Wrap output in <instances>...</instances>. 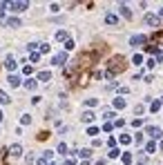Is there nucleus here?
<instances>
[{"label":"nucleus","mask_w":163,"mask_h":165,"mask_svg":"<svg viewBox=\"0 0 163 165\" xmlns=\"http://www.w3.org/2000/svg\"><path fill=\"white\" fill-rule=\"evenodd\" d=\"M56 38H58V40H69V38H67V34H65V31H58V34H56Z\"/></svg>","instance_id":"nucleus-26"},{"label":"nucleus","mask_w":163,"mask_h":165,"mask_svg":"<svg viewBox=\"0 0 163 165\" xmlns=\"http://www.w3.org/2000/svg\"><path fill=\"white\" fill-rule=\"evenodd\" d=\"M148 134L152 136V138H161V136H163L161 127H154V125H150V127H148Z\"/></svg>","instance_id":"nucleus-4"},{"label":"nucleus","mask_w":163,"mask_h":165,"mask_svg":"<svg viewBox=\"0 0 163 165\" xmlns=\"http://www.w3.org/2000/svg\"><path fill=\"white\" fill-rule=\"evenodd\" d=\"M159 13H161V16H163V9H161V11H159Z\"/></svg>","instance_id":"nucleus-40"},{"label":"nucleus","mask_w":163,"mask_h":165,"mask_svg":"<svg viewBox=\"0 0 163 165\" xmlns=\"http://www.w3.org/2000/svg\"><path fill=\"white\" fill-rule=\"evenodd\" d=\"M105 23H107V25H116V23H119V16H114V13H107V16H105Z\"/></svg>","instance_id":"nucleus-12"},{"label":"nucleus","mask_w":163,"mask_h":165,"mask_svg":"<svg viewBox=\"0 0 163 165\" xmlns=\"http://www.w3.org/2000/svg\"><path fill=\"white\" fill-rule=\"evenodd\" d=\"M87 134H89V136H96V134H98V127H89Z\"/></svg>","instance_id":"nucleus-29"},{"label":"nucleus","mask_w":163,"mask_h":165,"mask_svg":"<svg viewBox=\"0 0 163 165\" xmlns=\"http://www.w3.org/2000/svg\"><path fill=\"white\" fill-rule=\"evenodd\" d=\"M159 147H161V150H163V140H161V145H159Z\"/></svg>","instance_id":"nucleus-38"},{"label":"nucleus","mask_w":163,"mask_h":165,"mask_svg":"<svg viewBox=\"0 0 163 165\" xmlns=\"http://www.w3.org/2000/svg\"><path fill=\"white\" fill-rule=\"evenodd\" d=\"M89 154H92V150H87V147L78 150V156H81V158H89Z\"/></svg>","instance_id":"nucleus-16"},{"label":"nucleus","mask_w":163,"mask_h":165,"mask_svg":"<svg viewBox=\"0 0 163 165\" xmlns=\"http://www.w3.org/2000/svg\"><path fill=\"white\" fill-rule=\"evenodd\" d=\"M5 25H7V27H11V29H16V27H20L23 23H20L18 18H7V23H5Z\"/></svg>","instance_id":"nucleus-9"},{"label":"nucleus","mask_w":163,"mask_h":165,"mask_svg":"<svg viewBox=\"0 0 163 165\" xmlns=\"http://www.w3.org/2000/svg\"><path fill=\"white\" fill-rule=\"evenodd\" d=\"M125 105H127V103H125V98H114V107H116V109H123Z\"/></svg>","instance_id":"nucleus-15"},{"label":"nucleus","mask_w":163,"mask_h":165,"mask_svg":"<svg viewBox=\"0 0 163 165\" xmlns=\"http://www.w3.org/2000/svg\"><path fill=\"white\" fill-rule=\"evenodd\" d=\"M119 11H121V16H123V18H127V20L132 18V11H130L127 5H119Z\"/></svg>","instance_id":"nucleus-7"},{"label":"nucleus","mask_w":163,"mask_h":165,"mask_svg":"<svg viewBox=\"0 0 163 165\" xmlns=\"http://www.w3.org/2000/svg\"><path fill=\"white\" fill-rule=\"evenodd\" d=\"M145 25H150V27H159V16L148 13V16H145Z\"/></svg>","instance_id":"nucleus-5"},{"label":"nucleus","mask_w":163,"mask_h":165,"mask_svg":"<svg viewBox=\"0 0 163 165\" xmlns=\"http://www.w3.org/2000/svg\"><path fill=\"white\" fill-rule=\"evenodd\" d=\"M9 101H11V98H9L5 91H0V105H9Z\"/></svg>","instance_id":"nucleus-17"},{"label":"nucleus","mask_w":163,"mask_h":165,"mask_svg":"<svg viewBox=\"0 0 163 165\" xmlns=\"http://www.w3.org/2000/svg\"><path fill=\"white\" fill-rule=\"evenodd\" d=\"M25 87L27 89H36V80H25Z\"/></svg>","instance_id":"nucleus-23"},{"label":"nucleus","mask_w":163,"mask_h":165,"mask_svg":"<svg viewBox=\"0 0 163 165\" xmlns=\"http://www.w3.org/2000/svg\"><path fill=\"white\" fill-rule=\"evenodd\" d=\"M96 165H105V158H101V161H96Z\"/></svg>","instance_id":"nucleus-36"},{"label":"nucleus","mask_w":163,"mask_h":165,"mask_svg":"<svg viewBox=\"0 0 163 165\" xmlns=\"http://www.w3.org/2000/svg\"><path fill=\"white\" fill-rule=\"evenodd\" d=\"M145 36H141V34H136V36H132V38H130V45H132V47H141V45H145Z\"/></svg>","instance_id":"nucleus-3"},{"label":"nucleus","mask_w":163,"mask_h":165,"mask_svg":"<svg viewBox=\"0 0 163 165\" xmlns=\"http://www.w3.org/2000/svg\"><path fill=\"white\" fill-rule=\"evenodd\" d=\"M125 58H123V56H114V58H112V60H109V74H112V76H114V74H121L123 69H125Z\"/></svg>","instance_id":"nucleus-1"},{"label":"nucleus","mask_w":163,"mask_h":165,"mask_svg":"<svg viewBox=\"0 0 163 165\" xmlns=\"http://www.w3.org/2000/svg\"><path fill=\"white\" fill-rule=\"evenodd\" d=\"M83 121H85V123H92V121H94V112H89V109L83 112Z\"/></svg>","instance_id":"nucleus-13"},{"label":"nucleus","mask_w":163,"mask_h":165,"mask_svg":"<svg viewBox=\"0 0 163 165\" xmlns=\"http://www.w3.org/2000/svg\"><path fill=\"white\" fill-rule=\"evenodd\" d=\"M9 150H0V165H5V158H7Z\"/></svg>","instance_id":"nucleus-20"},{"label":"nucleus","mask_w":163,"mask_h":165,"mask_svg":"<svg viewBox=\"0 0 163 165\" xmlns=\"http://www.w3.org/2000/svg\"><path fill=\"white\" fill-rule=\"evenodd\" d=\"M5 67H7L9 72H14V69H16V60L11 58V56H7V60H5Z\"/></svg>","instance_id":"nucleus-11"},{"label":"nucleus","mask_w":163,"mask_h":165,"mask_svg":"<svg viewBox=\"0 0 163 165\" xmlns=\"http://www.w3.org/2000/svg\"><path fill=\"white\" fill-rule=\"evenodd\" d=\"M7 83H9L11 87H18V85H20V76H16V74H9V78H7Z\"/></svg>","instance_id":"nucleus-8"},{"label":"nucleus","mask_w":163,"mask_h":165,"mask_svg":"<svg viewBox=\"0 0 163 165\" xmlns=\"http://www.w3.org/2000/svg\"><path fill=\"white\" fill-rule=\"evenodd\" d=\"M38 165H47V158H40V161H38Z\"/></svg>","instance_id":"nucleus-34"},{"label":"nucleus","mask_w":163,"mask_h":165,"mask_svg":"<svg viewBox=\"0 0 163 165\" xmlns=\"http://www.w3.org/2000/svg\"><path fill=\"white\" fill-rule=\"evenodd\" d=\"M150 109H152V112H159V109H161V103H159V101H154V103H152V107H150Z\"/></svg>","instance_id":"nucleus-25"},{"label":"nucleus","mask_w":163,"mask_h":165,"mask_svg":"<svg viewBox=\"0 0 163 165\" xmlns=\"http://www.w3.org/2000/svg\"><path fill=\"white\" fill-rule=\"evenodd\" d=\"M2 118H5V114H2V112H0V121H2Z\"/></svg>","instance_id":"nucleus-37"},{"label":"nucleus","mask_w":163,"mask_h":165,"mask_svg":"<svg viewBox=\"0 0 163 165\" xmlns=\"http://www.w3.org/2000/svg\"><path fill=\"white\" fill-rule=\"evenodd\" d=\"M81 165H89V163H87V161H85V163H81Z\"/></svg>","instance_id":"nucleus-39"},{"label":"nucleus","mask_w":163,"mask_h":165,"mask_svg":"<svg viewBox=\"0 0 163 165\" xmlns=\"http://www.w3.org/2000/svg\"><path fill=\"white\" fill-rule=\"evenodd\" d=\"M49 78H52V72H40L38 74V80H42V83H47Z\"/></svg>","instance_id":"nucleus-14"},{"label":"nucleus","mask_w":163,"mask_h":165,"mask_svg":"<svg viewBox=\"0 0 163 165\" xmlns=\"http://www.w3.org/2000/svg\"><path fill=\"white\" fill-rule=\"evenodd\" d=\"M65 165H76V163H74L72 158H67V161H65Z\"/></svg>","instance_id":"nucleus-35"},{"label":"nucleus","mask_w":163,"mask_h":165,"mask_svg":"<svg viewBox=\"0 0 163 165\" xmlns=\"http://www.w3.org/2000/svg\"><path fill=\"white\" fill-rule=\"evenodd\" d=\"M116 156H119V150H116V147H114V150H109V158H116Z\"/></svg>","instance_id":"nucleus-30"},{"label":"nucleus","mask_w":163,"mask_h":165,"mask_svg":"<svg viewBox=\"0 0 163 165\" xmlns=\"http://www.w3.org/2000/svg\"><path fill=\"white\" fill-rule=\"evenodd\" d=\"M58 152H60V154H67V145H65V143H60V145H58Z\"/></svg>","instance_id":"nucleus-28"},{"label":"nucleus","mask_w":163,"mask_h":165,"mask_svg":"<svg viewBox=\"0 0 163 165\" xmlns=\"http://www.w3.org/2000/svg\"><path fill=\"white\" fill-rule=\"evenodd\" d=\"M119 140H121L123 145H127V143H132V138H130V136H127V134H123V136H121V138H119Z\"/></svg>","instance_id":"nucleus-24"},{"label":"nucleus","mask_w":163,"mask_h":165,"mask_svg":"<svg viewBox=\"0 0 163 165\" xmlns=\"http://www.w3.org/2000/svg\"><path fill=\"white\" fill-rule=\"evenodd\" d=\"M96 103H98V101H96V98H87V107H94Z\"/></svg>","instance_id":"nucleus-31"},{"label":"nucleus","mask_w":163,"mask_h":165,"mask_svg":"<svg viewBox=\"0 0 163 165\" xmlns=\"http://www.w3.org/2000/svg\"><path fill=\"white\" fill-rule=\"evenodd\" d=\"M20 123H23V125H29V123H31V116H29V114H25L23 118H20Z\"/></svg>","instance_id":"nucleus-22"},{"label":"nucleus","mask_w":163,"mask_h":165,"mask_svg":"<svg viewBox=\"0 0 163 165\" xmlns=\"http://www.w3.org/2000/svg\"><path fill=\"white\" fill-rule=\"evenodd\" d=\"M65 63H67V54L65 51H60V54L54 56V65H65Z\"/></svg>","instance_id":"nucleus-6"},{"label":"nucleus","mask_w":163,"mask_h":165,"mask_svg":"<svg viewBox=\"0 0 163 165\" xmlns=\"http://www.w3.org/2000/svg\"><path fill=\"white\" fill-rule=\"evenodd\" d=\"M38 58H40V54H36V51H34V54H31V63H38Z\"/></svg>","instance_id":"nucleus-32"},{"label":"nucleus","mask_w":163,"mask_h":165,"mask_svg":"<svg viewBox=\"0 0 163 165\" xmlns=\"http://www.w3.org/2000/svg\"><path fill=\"white\" fill-rule=\"evenodd\" d=\"M5 9H7V2H2V5H0V18L5 16Z\"/></svg>","instance_id":"nucleus-33"},{"label":"nucleus","mask_w":163,"mask_h":165,"mask_svg":"<svg viewBox=\"0 0 163 165\" xmlns=\"http://www.w3.org/2000/svg\"><path fill=\"white\" fill-rule=\"evenodd\" d=\"M123 163H125V165H130V163H132V154H130V152H125V154H123Z\"/></svg>","instance_id":"nucleus-19"},{"label":"nucleus","mask_w":163,"mask_h":165,"mask_svg":"<svg viewBox=\"0 0 163 165\" xmlns=\"http://www.w3.org/2000/svg\"><path fill=\"white\" fill-rule=\"evenodd\" d=\"M145 152L154 154V152H156V143H148V145H145Z\"/></svg>","instance_id":"nucleus-18"},{"label":"nucleus","mask_w":163,"mask_h":165,"mask_svg":"<svg viewBox=\"0 0 163 165\" xmlns=\"http://www.w3.org/2000/svg\"><path fill=\"white\" fill-rule=\"evenodd\" d=\"M132 63H134V65H141V63H143V56H141V54H134V58H132Z\"/></svg>","instance_id":"nucleus-21"},{"label":"nucleus","mask_w":163,"mask_h":165,"mask_svg":"<svg viewBox=\"0 0 163 165\" xmlns=\"http://www.w3.org/2000/svg\"><path fill=\"white\" fill-rule=\"evenodd\" d=\"M7 9L20 13V11H25V9H29V2H25V0H11V2H7Z\"/></svg>","instance_id":"nucleus-2"},{"label":"nucleus","mask_w":163,"mask_h":165,"mask_svg":"<svg viewBox=\"0 0 163 165\" xmlns=\"http://www.w3.org/2000/svg\"><path fill=\"white\" fill-rule=\"evenodd\" d=\"M9 154H11V156H20V154H23V147L16 143V145H11V147H9Z\"/></svg>","instance_id":"nucleus-10"},{"label":"nucleus","mask_w":163,"mask_h":165,"mask_svg":"<svg viewBox=\"0 0 163 165\" xmlns=\"http://www.w3.org/2000/svg\"><path fill=\"white\" fill-rule=\"evenodd\" d=\"M65 49H74V40H72V38H69V40H65Z\"/></svg>","instance_id":"nucleus-27"}]
</instances>
